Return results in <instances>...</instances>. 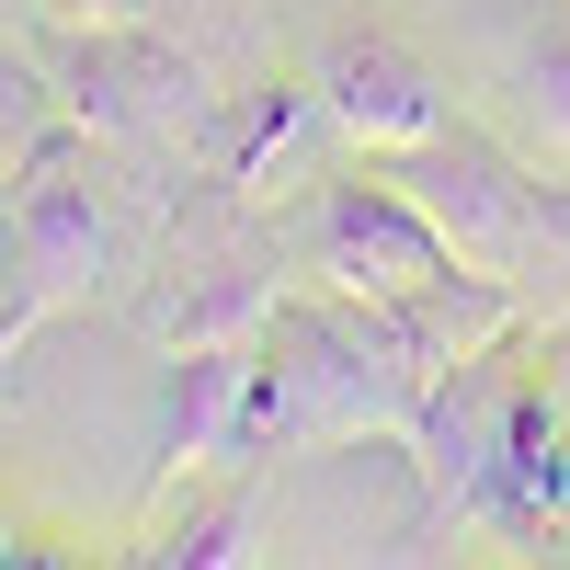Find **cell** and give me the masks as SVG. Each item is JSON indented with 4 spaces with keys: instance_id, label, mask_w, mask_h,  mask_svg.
<instances>
[{
    "instance_id": "cell-9",
    "label": "cell",
    "mask_w": 570,
    "mask_h": 570,
    "mask_svg": "<svg viewBox=\"0 0 570 570\" xmlns=\"http://www.w3.org/2000/svg\"><path fill=\"white\" fill-rule=\"evenodd\" d=\"M274 502H263V468H228L217 502L195 491L183 513H160L149 548H126V559H183V570H240V559H274Z\"/></svg>"
},
{
    "instance_id": "cell-7",
    "label": "cell",
    "mask_w": 570,
    "mask_h": 570,
    "mask_svg": "<svg viewBox=\"0 0 570 570\" xmlns=\"http://www.w3.org/2000/svg\"><path fill=\"white\" fill-rule=\"evenodd\" d=\"M252 411H263V343H240V354H171L160 434H149V513H183L195 491H217L240 456H263Z\"/></svg>"
},
{
    "instance_id": "cell-5",
    "label": "cell",
    "mask_w": 570,
    "mask_h": 570,
    "mask_svg": "<svg viewBox=\"0 0 570 570\" xmlns=\"http://www.w3.org/2000/svg\"><path fill=\"white\" fill-rule=\"evenodd\" d=\"M537 331H513V343L468 354L434 400L411 422V456H422V502L445 513V525H480V502L502 491L513 468V434H525V400H537Z\"/></svg>"
},
{
    "instance_id": "cell-17",
    "label": "cell",
    "mask_w": 570,
    "mask_h": 570,
    "mask_svg": "<svg viewBox=\"0 0 570 570\" xmlns=\"http://www.w3.org/2000/svg\"><path fill=\"white\" fill-rule=\"evenodd\" d=\"M559 525H570V480H559Z\"/></svg>"
},
{
    "instance_id": "cell-15",
    "label": "cell",
    "mask_w": 570,
    "mask_h": 570,
    "mask_svg": "<svg viewBox=\"0 0 570 570\" xmlns=\"http://www.w3.org/2000/svg\"><path fill=\"white\" fill-rule=\"evenodd\" d=\"M537 365H548V400L570 411V320H548V331H537Z\"/></svg>"
},
{
    "instance_id": "cell-16",
    "label": "cell",
    "mask_w": 570,
    "mask_h": 570,
    "mask_svg": "<svg viewBox=\"0 0 570 570\" xmlns=\"http://www.w3.org/2000/svg\"><path fill=\"white\" fill-rule=\"evenodd\" d=\"M0 559H35V548H23V537H12V525H0Z\"/></svg>"
},
{
    "instance_id": "cell-10",
    "label": "cell",
    "mask_w": 570,
    "mask_h": 570,
    "mask_svg": "<svg viewBox=\"0 0 570 570\" xmlns=\"http://www.w3.org/2000/svg\"><path fill=\"white\" fill-rule=\"evenodd\" d=\"M491 91H502V137H513L537 171L570 183V23H548L537 46H513Z\"/></svg>"
},
{
    "instance_id": "cell-3",
    "label": "cell",
    "mask_w": 570,
    "mask_h": 570,
    "mask_svg": "<svg viewBox=\"0 0 570 570\" xmlns=\"http://www.w3.org/2000/svg\"><path fill=\"white\" fill-rule=\"evenodd\" d=\"M58 91H69V126H91L115 160L183 183L228 69L206 46H183L171 23H104V35H58Z\"/></svg>"
},
{
    "instance_id": "cell-14",
    "label": "cell",
    "mask_w": 570,
    "mask_h": 570,
    "mask_svg": "<svg viewBox=\"0 0 570 570\" xmlns=\"http://www.w3.org/2000/svg\"><path fill=\"white\" fill-rule=\"evenodd\" d=\"M35 320H46L35 297H12V308H0V400L23 389V343H35Z\"/></svg>"
},
{
    "instance_id": "cell-11",
    "label": "cell",
    "mask_w": 570,
    "mask_h": 570,
    "mask_svg": "<svg viewBox=\"0 0 570 570\" xmlns=\"http://www.w3.org/2000/svg\"><path fill=\"white\" fill-rule=\"evenodd\" d=\"M46 137H69V91H58V69H35V58L0 46V183H12Z\"/></svg>"
},
{
    "instance_id": "cell-13",
    "label": "cell",
    "mask_w": 570,
    "mask_h": 570,
    "mask_svg": "<svg viewBox=\"0 0 570 570\" xmlns=\"http://www.w3.org/2000/svg\"><path fill=\"white\" fill-rule=\"evenodd\" d=\"M46 35H104V23H160V0H35Z\"/></svg>"
},
{
    "instance_id": "cell-8",
    "label": "cell",
    "mask_w": 570,
    "mask_h": 570,
    "mask_svg": "<svg viewBox=\"0 0 570 570\" xmlns=\"http://www.w3.org/2000/svg\"><path fill=\"white\" fill-rule=\"evenodd\" d=\"M308 91H320V126L343 137L354 160H400V149H422V137L456 126L445 91H434V69H422L400 35H376V23H343V35H331L320 69H308Z\"/></svg>"
},
{
    "instance_id": "cell-12",
    "label": "cell",
    "mask_w": 570,
    "mask_h": 570,
    "mask_svg": "<svg viewBox=\"0 0 570 570\" xmlns=\"http://www.w3.org/2000/svg\"><path fill=\"white\" fill-rule=\"evenodd\" d=\"M160 23H171L183 46H206V58L240 80V69H252V35H263V0H160Z\"/></svg>"
},
{
    "instance_id": "cell-6",
    "label": "cell",
    "mask_w": 570,
    "mask_h": 570,
    "mask_svg": "<svg viewBox=\"0 0 570 570\" xmlns=\"http://www.w3.org/2000/svg\"><path fill=\"white\" fill-rule=\"evenodd\" d=\"M456 252L434 240V217H422L389 171H343L320 183L297 206V274H320V297H411V285H434Z\"/></svg>"
},
{
    "instance_id": "cell-2",
    "label": "cell",
    "mask_w": 570,
    "mask_h": 570,
    "mask_svg": "<svg viewBox=\"0 0 570 570\" xmlns=\"http://www.w3.org/2000/svg\"><path fill=\"white\" fill-rule=\"evenodd\" d=\"M422 400L389 376V354L354 331L343 297H285L263 331V411L252 445L263 456H331V445H411Z\"/></svg>"
},
{
    "instance_id": "cell-4",
    "label": "cell",
    "mask_w": 570,
    "mask_h": 570,
    "mask_svg": "<svg viewBox=\"0 0 570 570\" xmlns=\"http://www.w3.org/2000/svg\"><path fill=\"white\" fill-rule=\"evenodd\" d=\"M115 183H126V160L91 126L46 137V149L12 171V263H23V297L46 320L91 308L115 285Z\"/></svg>"
},
{
    "instance_id": "cell-1",
    "label": "cell",
    "mask_w": 570,
    "mask_h": 570,
    "mask_svg": "<svg viewBox=\"0 0 570 570\" xmlns=\"http://www.w3.org/2000/svg\"><path fill=\"white\" fill-rule=\"evenodd\" d=\"M285 228H263L252 183H217V171H183V195L149 228V274H137V343L149 354H240L274 331L285 308Z\"/></svg>"
}]
</instances>
